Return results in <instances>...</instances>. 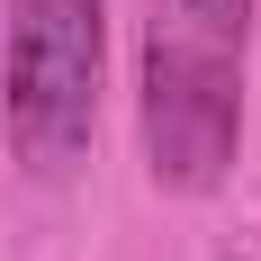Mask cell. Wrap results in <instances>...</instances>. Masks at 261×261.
Wrapping results in <instances>:
<instances>
[{"instance_id":"7a4b0ae2","label":"cell","mask_w":261,"mask_h":261,"mask_svg":"<svg viewBox=\"0 0 261 261\" xmlns=\"http://www.w3.org/2000/svg\"><path fill=\"white\" fill-rule=\"evenodd\" d=\"M144 171L171 198H216L243 153V45H216L171 9L144 27V81H135Z\"/></svg>"},{"instance_id":"6da1fadb","label":"cell","mask_w":261,"mask_h":261,"mask_svg":"<svg viewBox=\"0 0 261 261\" xmlns=\"http://www.w3.org/2000/svg\"><path fill=\"white\" fill-rule=\"evenodd\" d=\"M108 0H0V135L27 180H72L99 135Z\"/></svg>"},{"instance_id":"3957f363","label":"cell","mask_w":261,"mask_h":261,"mask_svg":"<svg viewBox=\"0 0 261 261\" xmlns=\"http://www.w3.org/2000/svg\"><path fill=\"white\" fill-rule=\"evenodd\" d=\"M171 9L216 45H252V0H171Z\"/></svg>"}]
</instances>
